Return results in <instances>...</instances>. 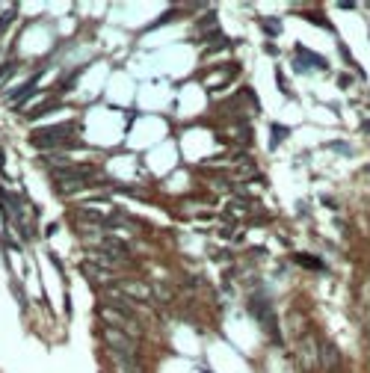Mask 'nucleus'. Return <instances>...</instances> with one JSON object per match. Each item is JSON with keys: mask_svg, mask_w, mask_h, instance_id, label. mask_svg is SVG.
Masks as SVG:
<instances>
[{"mask_svg": "<svg viewBox=\"0 0 370 373\" xmlns=\"http://www.w3.org/2000/svg\"><path fill=\"white\" fill-rule=\"evenodd\" d=\"M104 335H107V347H110V353H122V356H136V341L133 338H127V332H119V329H104Z\"/></svg>", "mask_w": 370, "mask_h": 373, "instance_id": "1", "label": "nucleus"}, {"mask_svg": "<svg viewBox=\"0 0 370 373\" xmlns=\"http://www.w3.org/2000/svg\"><path fill=\"white\" fill-rule=\"evenodd\" d=\"M323 353H326V362H323V365H326L329 371L338 368V353H335V347H332V344H323Z\"/></svg>", "mask_w": 370, "mask_h": 373, "instance_id": "2", "label": "nucleus"}]
</instances>
